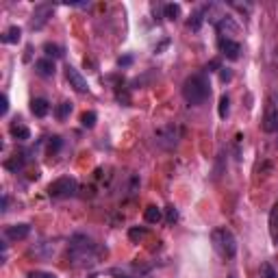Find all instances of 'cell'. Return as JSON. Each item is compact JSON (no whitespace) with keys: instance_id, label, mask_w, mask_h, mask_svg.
I'll use <instances>...</instances> for the list:
<instances>
[{"instance_id":"33","label":"cell","mask_w":278,"mask_h":278,"mask_svg":"<svg viewBox=\"0 0 278 278\" xmlns=\"http://www.w3.org/2000/svg\"><path fill=\"white\" fill-rule=\"evenodd\" d=\"M7 111H9V98L3 96V115H7Z\"/></svg>"},{"instance_id":"19","label":"cell","mask_w":278,"mask_h":278,"mask_svg":"<svg viewBox=\"0 0 278 278\" xmlns=\"http://www.w3.org/2000/svg\"><path fill=\"white\" fill-rule=\"evenodd\" d=\"M24 152H20V155H13V159H7L5 161V168L7 170H11V172H18V170H22L24 168Z\"/></svg>"},{"instance_id":"26","label":"cell","mask_w":278,"mask_h":278,"mask_svg":"<svg viewBox=\"0 0 278 278\" xmlns=\"http://www.w3.org/2000/svg\"><path fill=\"white\" fill-rule=\"evenodd\" d=\"M261 278H278V272L272 267V263H263L261 265Z\"/></svg>"},{"instance_id":"30","label":"cell","mask_w":278,"mask_h":278,"mask_svg":"<svg viewBox=\"0 0 278 278\" xmlns=\"http://www.w3.org/2000/svg\"><path fill=\"white\" fill-rule=\"evenodd\" d=\"M130 63H133V57L130 55H124V57L117 59V65H120V68H128Z\"/></svg>"},{"instance_id":"32","label":"cell","mask_w":278,"mask_h":278,"mask_svg":"<svg viewBox=\"0 0 278 278\" xmlns=\"http://www.w3.org/2000/svg\"><path fill=\"white\" fill-rule=\"evenodd\" d=\"M207 70H209V72H215V70H220V61H217V59H213V61H211V63L207 65Z\"/></svg>"},{"instance_id":"17","label":"cell","mask_w":278,"mask_h":278,"mask_svg":"<svg viewBox=\"0 0 278 278\" xmlns=\"http://www.w3.org/2000/svg\"><path fill=\"white\" fill-rule=\"evenodd\" d=\"M269 235H272V241L278 246V202L269 211Z\"/></svg>"},{"instance_id":"7","label":"cell","mask_w":278,"mask_h":278,"mask_svg":"<svg viewBox=\"0 0 278 278\" xmlns=\"http://www.w3.org/2000/svg\"><path fill=\"white\" fill-rule=\"evenodd\" d=\"M50 18H52V7L50 5H39V7H35V11H33V18H31V29L33 31L44 29V26L48 24Z\"/></svg>"},{"instance_id":"27","label":"cell","mask_w":278,"mask_h":278,"mask_svg":"<svg viewBox=\"0 0 278 278\" xmlns=\"http://www.w3.org/2000/svg\"><path fill=\"white\" fill-rule=\"evenodd\" d=\"M165 220H168V224H174L178 220V211L174 207H168L165 209Z\"/></svg>"},{"instance_id":"11","label":"cell","mask_w":278,"mask_h":278,"mask_svg":"<svg viewBox=\"0 0 278 278\" xmlns=\"http://www.w3.org/2000/svg\"><path fill=\"white\" fill-rule=\"evenodd\" d=\"M215 29H217V33L224 37V35H237L239 33V26L235 24V20L233 18H228V16H222L220 20L215 22Z\"/></svg>"},{"instance_id":"14","label":"cell","mask_w":278,"mask_h":278,"mask_svg":"<svg viewBox=\"0 0 278 278\" xmlns=\"http://www.w3.org/2000/svg\"><path fill=\"white\" fill-rule=\"evenodd\" d=\"M207 20V7H198V9L191 13L189 16V20H187V26L191 31H198L202 26V22Z\"/></svg>"},{"instance_id":"34","label":"cell","mask_w":278,"mask_h":278,"mask_svg":"<svg viewBox=\"0 0 278 278\" xmlns=\"http://www.w3.org/2000/svg\"><path fill=\"white\" fill-rule=\"evenodd\" d=\"M7 202H9V200H7V196H3V211H7Z\"/></svg>"},{"instance_id":"25","label":"cell","mask_w":278,"mask_h":278,"mask_svg":"<svg viewBox=\"0 0 278 278\" xmlns=\"http://www.w3.org/2000/svg\"><path fill=\"white\" fill-rule=\"evenodd\" d=\"M146 237V228H139V226H133L128 230V239L130 241H142Z\"/></svg>"},{"instance_id":"8","label":"cell","mask_w":278,"mask_h":278,"mask_svg":"<svg viewBox=\"0 0 278 278\" xmlns=\"http://www.w3.org/2000/svg\"><path fill=\"white\" fill-rule=\"evenodd\" d=\"M65 78H68L70 87L74 89V91H78V94H85V91L89 89V85H87V81H85V76L76 68H72V65H68V68H65Z\"/></svg>"},{"instance_id":"22","label":"cell","mask_w":278,"mask_h":278,"mask_svg":"<svg viewBox=\"0 0 278 278\" xmlns=\"http://www.w3.org/2000/svg\"><path fill=\"white\" fill-rule=\"evenodd\" d=\"M163 13H165V18H168V20H176L178 16H181V5H176V3L165 5L163 7Z\"/></svg>"},{"instance_id":"2","label":"cell","mask_w":278,"mask_h":278,"mask_svg":"<svg viewBox=\"0 0 278 278\" xmlns=\"http://www.w3.org/2000/svg\"><path fill=\"white\" fill-rule=\"evenodd\" d=\"M211 96V85H209V78L207 74L198 72V74H191L185 78L183 83V98L187 100V104L191 107H200L209 100Z\"/></svg>"},{"instance_id":"9","label":"cell","mask_w":278,"mask_h":278,"mask_svg":"<svg viewBox=\"0 0 278 278\" xmlns=\"http://www.w3.org/2000/svg\"><path fill=\"white\" fill-rule=\"evenodd\" d=\"M157 142L163 146V148H172L176 142H178V126L176 124H170V126H163V128H159L157 133Z\"/></svg>"},{"instance_id":"23","label":"cell","mask_w":278,"mask_h":278,"mask_svg":"<svg viewBox=\"0 0 278 278\" xmlns=\"http://www.w3.org/2000/svg\"><path fill=\"white\" fill-rule=\"evenodd\" d=\"M228 104H230V98L224 94V96L220 98V104H217V113H220L222 120H226V115H228Z\"/></svg>"},{"instance_id":"6","label":"cell","mask_w":278,"mask_h":278,"mask_svg":"<svg viewBox=\"0 0 278 278\" xmlns=\"http://www.w3.org/2000/svg\"><path fill=\"white\" fill-rule=\"evenodd\" d=\"M217 48H220V52L226 59H230V61H237L241 55V46L239 42H235V39H230V37H220L217 39Z\"/></svg>"},{"instance_id":"35","label":"cell","mask_w":278,"mask_h":278,"mask_svg":"<svg viewBox=\"0 0 278 278\" xmlns=\"http://www.w3.org/2000/svg\"><path fill=\"white\" fill-rule=\"evenodd\" d=\"M276 68H278V50H276Z\"/></svg>"},{"instance_id":"5","label":"cell","mask_w":278,"mask_h":278,"mask_svg":"<svg viewBox=\"0 0 278 278\" xmlns=\"http://www.w3.org/2000/svg\"><path fill=\"white\" fill-rule=\"evenodd\" d=\"M263 130L265 133H276L278 130V104L274 98H269L265 104V113H263Z\"/></svg>"},{"instance_id":"3","label":"cell","mask_w":278,"mask_h":278,"mask_svg":"<svg viewBox=\"0 0 278 278\" xmlns=\"http://www.w3.org/2000/svg\"><path fill=\"white\" fill-rule=\"evenodd\" d=\"M211 239H213V248L217 250V254L224 256V259H233L237 254V239L230 228H226V226L215 228Z\"/></svg>"},{"instance_id":"10","label":"cell","mask_w":278,"mask_h":278,"mask_svg":"<svg viewBox=\"0 0 278 278\" xmlns=\"http://www.w3.org/2000/svg\"><path fill=\"white\" fill-rule=\"evenodd\" d=\"M31 235V226L29 224H11L5 228V239L9 241H22Z\"/></svg>"},{"instance_id":"20","label":"cell","mask_w":278,"mask_h":278,"mask_svg":"<svg viewBox=\"0 0 278 278\" xmlns=\"http://www.w3.org/2000/svg\"><path fill=\"white\" fill-rule=\"evenodd\" d=\"M44 52L48 55V59H52V57H55V59H61V57L65 55L63 48H61V46H57V44H46V46H44Z\"/></svg>"},{"instance_id":"21","label":"cell","mask_w":278,"mask_h":278,"mask_svg":"<svg viewBox=\"0 0 278 278\" xmlns=\"http://www.w3.org/2000/svg\"><path fill=\"white\" fill-rule=\"evenodd\" d=\"M96 120H98L96 111H85V113L81 115V124H83L85 128H94L96 126Z\"/></svg>"},{"instance_id":"4","label":"cell","mask_w":278,"mask_h":278,"mask_svg":"<svg viewBox=\"0 0 278 278\" xmlns=\"http://www.w3.org/2000/svg\"><path fill=\"white\" fill-rule=\"evenodd\" d=\"M76 194V181L72 176H61L48 185V196L50 198H70Z\"/></svg>"},{"instance_id":"13","label":"cell","mask_w":278,"mask_h":278,"mask_svg":"<svg viewBox=\"0 0 278 278\" xmlns=\"http://www.w3.org/2000/svg\"><path fill=\"white\" fill-rule=\"evenodd\" d=\"M9 133H11V137L20 139V142H26V139H31V128L26 126V124H22L20 120L11 122V126H9Z\"/></svg>"},{"instance_id":"24","label":"cell","mask_w":278,"mask_h":278,"mask_svg":"<svg viewBox=\"0 0 278 278\" xmlns=\"http://www.w3.org/2000/svg\"><path fill=\"white\" fill-rule=\"evenodd\" d=\"M70 113H72V102L65 100V102L59 104V109H57V117H59V120H65Z\"/></svg>"},{"instance_id":"18","label":"cell","mask_w":278,"mask_h":278,"mask_svg":"<svg viewBox=\"0 0 278 278\" xmlns=\"http://www.w3.org/2000/svg\"><path fill=\"white\" fill-rule=\"evenodd\" d=\"M144 220L148 222V224H159L163 220V213H161V209L155 207V204H150V207H146L144 211Z\"/></svg>"},{"instance_id":"29","label":"cell","mask_w":278,"mask_h":278,"mask_svg":"<svg viewBox=\"0 0 278 278\" xmlns=\"http://www.w3.org/2000/svg\"><path fill=\"white\" fill-rule=\"evenodd\" d=\"M29 278H57L52 272H44V269H37V272H31Z\"/></svg>"},{"instance_id":"28","label":"cell","mask_w":278,"mask_h":278,"mask_svg":"<svg viewBox=\"0 0 278 278\" xmlns=\"http://www.w3.org/2000/svg\"><path fill=\"white\" fill-rule=\"evenodd\" d=\"M61 146H63V142H61V137H57V135H55V137H52V139H50V144H48V150H50V152H57L59 148H61Z\"/></svg>"},{"instance_id":"12","label":"cell","mask_w":278,"mask_h":278,"mask_svg":"<svg viewBox=\"0 0 278 278\" xmlns=\"http://www.w3.org/2000/svg\"><path fill=\"white\" fill-rule=\"evenodd\" d=\"M35 72L39 76H44V78H50V76H55V72H57V68H55V61L52 59H48V57H44V59H37L35 61Z\"/></svg>"},{"instance_id":"16","label":"cell","mask_w":278,"mask_h":278,"mask_svg":"<svg viewBox=\"0 0 278 278\" xmlns=\"http://www.w3.org/2000/svg\"><path fill=\"white\" fill-rule=\"evenodd\" d=\"M0 39H3V44H18L20 39H22V29H20V26H9Z\"/></svg>"},{"instance_id":"1","label":"cell","mask_w":278,"mask_h":278,"mask_svg":"<svg viewBox=\"0 0 278 278\" xmlns=\"http://www.w3.org/2000/svg\"><path fill=\"white\" fill-rule=\"evenodd\" d=\"M70 259L74 261V265H78V267H87V265L98 263L94 239L83 233H76L70 239Z\"/></svg>"},{"instance_id":"15","label":"cell","mask_w":278,"mask_h":278,"mask_svg":"<svg viewBox=\"0 0 278 278\" xmlns=\"http://www.w3.org/2000/svg\"><path fill=\"white\" fill-rule=\"evenodd\" d=\"M50 111V102L46 100V98H35V100L31 102V113L35 117H46Z\"/></svg>"},{"instance_id":"31","label":"cell","mask_w":278,"mask_h":278,"mask_svg":"<svg viewBox=\"0 0 278 278\" xmlns=\"http://www.w3.org/2000/svg\"><path fill=\"white\" fill-rule=\"evenodd\" d=\"M230 78H233V72L226 70V68H222V72H220V81H222V83H228Z\"/></svg>"}]
</instances>
